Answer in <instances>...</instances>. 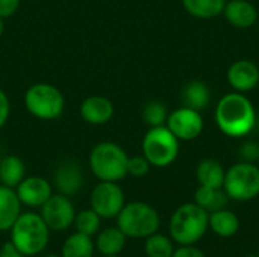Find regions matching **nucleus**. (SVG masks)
Returning <instances> with one entry per match:
<instances>
[{
	"label": "nucleus",
	"mask_w": 259,
	"mask_h": 257,
	"mask_svg": "<svg viewBox=\"0 0 259 257\" xmlns=\"http://www.w3.org/2000/svg\"><path fill=\"white\" fill-rule=\"evenodd\" d=\"M255 108L243 94L232 92L220 98L215 108V121L220 130L232 138L247 135L255 126Z\"/></svg>",
	"instance_id": "1"
},
{
	"label": "nucleus",
	"mask_w": 259,
	"mask_h": 257,
	"mask_svg": "<svg viewBox=\"0 0 259 257\" xmlns=\"http://www.w3.org/2000/svg\"><path fill=\"white\" fill-rule=\"evenodd\" d=\"M49 232L50 229L39 214L24 212L11 227V242L24 257H33L47 248Z\"/></svg>",
	"instance_id": "2"
},
{
	"label": "nucleus",
	"mask_w": 259,
	"mask_h": 257,
	"mask_svg": "<svg viewBox=\"0 0 259 257\" xmlns=\"http://www.w3.org/2000/svg\"><path fill=\"white\" fill-rule=\"evenodd\" d=\"M209 229V214L196 203L179 206L170 218V238L179 245L197 244Z\"/></svg>",
	"instance_id": "3"
},
{
	"label": "nucleus",
	"mask_w": 259,
	"mask_h": 257,
	"mask_svg": "<svg viewBox=\"0 0 259 257\" xmlns=\"http://www.w3.org/2000/svg\"><path fill=\"white\" fill-rule=\"evenodd\" d=\"M127 153L115 142H99L93 147L88 165L100 182H120L127 176Z\"/></svg>",
	"instance_id": "4"
},
{
	"label": "nucleus",
	"mask_w": 259,
	"mask_h": 257,
	"mask_svg": "<svg viewBox=\"0 0 259 257\" xmlns=\"http://www.w3.org/2000/svg\"><path fill=\"white\" fill-rule=\"evenodd\" d=\"M161 226L159 214L155 208L143 201H132L124 204L117 215V227L134 239L149 238L156 233Z\"/></svg>",
	"instance_id": "5"
},
{
	"label": "nucleus",
	"mask_w": 259,
	"mask_h": 257,
	"mask_svg": "<svg viewBox=\"0 0 259 257\" xmlns=\"http://www.w3.org/2000/svg\"><path fill=\"white\" fill-rule=\"evenodd\" d=\"M24 106L27 112L38 120H56L64 112L65 98L55 85L39 82L27 88Z\"/></svg>",
	"instance_id": "6"
},
{
	"label": "nucleus",
	"mask_w": 259,
	"mask_h": 257,
	"mask_svg": "<svg viewBox=\"0 0 259 257\" xmlns=\"http://www.w3.org/2000/svg\"><path fill=\"white\" fill-rule=\"evenodd\" d=\"M179 153V139L167 126L150 127L143 138V156L150 165L164 168L171 165Z\"/></svg>",
	"instance_id": "7"
},
{
	"label": "nucleus",
	"mask_w": 259,
	"mask_h": 257,
	"mask_svg": "<svg viewBox=\"0 0 259 257\" xmlns=\"http://www.w3.org/2000/svg\"><path fill=\"white\" fill-rule=\"evenodd\" d=\"M223 189L231 200L249 201L259 195V168L252 162H240L225 173Z\"/></svg>",
	"instance_id": "8"
},
{
	"label": "nucleus",
	"mask_w": 259,
	"mask_h": 257,
	"mask_svg": "<svg viewBox=\"0 0 259 257\" xmlns=\"http://www.w3.org/2000/svg\"><path fill=\"white\" fill-rule=\"evenodd\" d=\"M90 204L100 218H117L126 204L124 192L117 182H99L91 191Z\"/></svg>",
	"instance_id": "9"
},
{
	"label": "nucleus",
	"mask_w": 259,
	"mask_h": 257,
	"mask_svg": "<svg viewBox=\"0 0 259 257\" xmlns=\"http://www.w3.org/2000/svg\"><path fill=\"white\" fill-rule=\"evenodd\" d=\"M41 218L50 230L64 232L70 229L74 223L76 209L71 200L64 194H56L41 206Z\"/></svg>",
	"instance_id": "10"
},
{
	"label": "nucleus",
	"mask_w": 259,
	"mask_h": 257,
	"mask_svg": "<svg viewBox=\"0 0 259 257\" xmlns=\"http://www.w3.org/2000/svg\"><path fill=\"white\" fill-rule=\"evenodd\" d=\"M167 127L171 133L182 141L196 139L203 130V118L199 111L191 108H181L173 111L167 118Z\"/></svg>",
	"instance_id": "11"
},
{
	"label": "nucleus",
	"mask_w": 259,
	"mask_h": 257,
	"mask_svg": "<svg viewBox=\"0 0 259 257\" xmlns=\"http://www.w3.org/2000/svg\"><path fill=\"white\" fill-rule=\"evenodd\" d=\"M21 204L27 208H41L52 197V185L39 176L24 177L15 188Z\"/></svg>",
	"instance_id": "12"
},
{
	"label": "nucleus",
	"mask_w": 259,
	"mask_h": 257,
	"mask_svg": "<svg viewBox=\"0 0 259 257\" xmlns=\"http://www.w3.org/2000/svg\"><path fill=\"white\" fill-rule=\"evenodd\" d=\"M53 185L59 194L67 197L77 194L83 185V173L80 165L73 159L62 161L53 173Z\"/></svg>",
	"instance_id": "13"
},
{
	"label": "nucleus",
	"mask_w": 259,
	"mask_h": 257,
	"mask_svg": "<svg viewBox=\"0 0 259 257\" xmlns=\"http://www.w3.org/2000/svg\"><path fill=\"white\" fill-rule=\"evenodd\" d=\"M80 118L91 126H103L114 117V105L103 95L87 97L79 108Z\"/></svg>",
	"instance_id": "14"
},
{
	"label": "nucleus",
	"mask_w": 259,
	"mask_h": 257,
	"mask_svg": "<svg viewBox=\"0 0 259 257\" xmlns=\"http://www.w3.org/2000/svg\"><path fill=\"white\" fill-rule=\"evenodd\" d=\"M228 82L238 92L252 91L259 83L258 65L247 59L234 62L228 70Z\"/></svg>",
	"instance_id": "15"
},
{
	"label": "nucleus",
	"mask_w": 259,
	"mask_h": 257,
	"mask_svg": "<svg viewBox=\"0 0 259 257\" xmlns=\"http://www.w3.org/2000/svg\"><path fill=\"white\" fill-rule=\"evenodd\" d=\"M223 12L228 21L238 29H247L258 20V11L249 0H231L225 5Z\"/></svg>",
	"instance_id": "16"
},
{
	"label": "nucleus",
	"mask_w": 259,
	"mask_h": 257,
	"mask_svg": "<svg viewBox=\"0 0 259 257\" xmlns=\"http://www.w3.org/2000/svg\"><path fill=\"white\" fill-rule=\"evenodd\" d=\"M21 214V201L14 188L0 186V232H8Z\"/></svg>",
	"instance_id": "17"
},
{
	"label": "nucleus",
	"mask_w": 259,
	"mask_h": 257,
	"mask_svg": "<svg viewBox=\"0 0 259 257\" xmlns=\"http://www.w3.org/2000/svg\"><path fill=\"white\" fill-rule=\"evenodd\" d=\"M127 236L118 227H108L97 235L96 248L102 256H118L126 247Z\"/></svg>",
	"instance_id": "18"
},
{
	"label": "nucleus",
	"mask_w": 259,
	"mask_h": 257,
	"mask_svg": "<svg viewBox=\"0 0 259 257\" xmlns=\"http://www.w3.org/2000/svg\"><path fill=\"white\" fill-rule=\"evenodd\" d=\"M26 177V165L17 155H6L0 159V182L5 186L17 188Z\"/></svg>",
	"instance_id": "19"
},
{
	"label": "nucleus",
	"mask_w": 259,
	"mask_h": 257,
	"mask_svg": "<svg viewBox=\"0 0 259 257\" xmlns=\"http://www.w3.org/2000/svg\"><path fill=\"white\" fill-rule=\"evenodd\" d=\"M209 229L220 238H232L240 229V220L232 211L225 208L209 214Z\"/></svg>",
	"instance_id": "20"
},
{
	"label": "nucleus",
	"mask_w": 259,
	"mask_h": 257,
	"mask_svg": "<svg viewBox=\"0 0 259 257\" xmlns=\"http://www.w3.org/2000/svg\"><path fill=\"white\" fill-rule=\"evenodd\" d=\"M229 201L228 194L223 188H209V186H200L194 192V203L199 204L202 209H205L208 214L225 209Z\"/></svg>",
	"instance_id": "21"
},
{
	"label": "nucleus",
	"mask_w": 259,
	"mask_h": 257,
	"mask_svg": "<svg viewBox=\"0 0 259 257\" xmlns=\"http://www.w3.org/2000/svg\"><path fill=\"white\" fill-rule=\"evenodd\" d=\"M94 251L96 244L91 236L76 232L64 241L61 257H94Z\"/></svg>",
	"instance_id": "22"
},
{
	"label": "nucleus",
	"mask_w": 259,
	"mask_h": 257,
	"mask_svg": "<svg viewBox=\"0 0 259 257\" xmlns=\"http://www.w3.org/2000/svg\"><path fill=\"white\" fill-rule=\"evenodd\" d=\"M196 177L200 186L223 188L225 170L215 159H203L196 170Z\"/></svg>",
	"instance_id": "23"
},
{
	"label": "nucleus",
	"mask_w": 259,
	"mask_h": 257,
	"mask_svg": "<svg viewBox=\"0 0 259 257\" xmlns=\"http://www.w3.org/2000/svg\"><path fill=\"white\" fill-rule=\"evenodd\" d=\"M182 98L187 108H191L194 111H200L208 106L211 100V92L209 88L200 82V80H193L188 85H185L182 91Z\"/></svg>",
	"instance_id": "24"
},
{
	"label": "nucleus",
	"mask_w": 259,
	"mask_h": 257,
	"mask_svg": "<svg viewBox=\"0 0 259 257\" xmlns=\"http://www.w3.org/2000/svg\"><path fill=\"white\" fill-rule=\"evenodd\" d=\"M226 0H182L188 14L197 18H214L225 9Z\"/></svg>",
	"instance_id": "25"
},
{
	"label": "nucleus",
	"mask_w": 259,
	"mask_h": 257,
	"mask_svg": "<svg viewBox=\"0 0 259 257\" xmlns=\"http://www.w3.org/2000/svg\"><path fill=\"white\" fill-rule=\"evenodd\" d=\"M173 251H175L173 239H170L168 236L156 232L149 238H146L144 253L147 257H171Z\"/></svg>",
	"instance_id": "26"
},
{
	"label": "nucleus",
	"mask_w": 259,
	"mask_h": 257,
	"mask_svg": "<svg viewBox=\"0 0 259 257\" xmlns=\"http://www.w3.org/2000/svg\"><path fill=\"white\" fill-rule=\"evenodd\" d=\"M100 220L102 218L90 208V209H83L79 214H76L73 224L76 227V232L93 238L94 235H97V232L100 229Z\"/></svg>",
	"instance_id": "27"
},
{
	"label": "nucleus",
	"mask_w": 259,
	"mask_h": 257,
	"mask_svg": "<svg viewBox=\"0 0 259 257\" xmlns=\"http://www.w3.org/2000/svg\"><path fill=\"white\" fill-rule=\"evenodd\" d=\"M167 118H168L167 108L161 101H156V100L149 101L143 109V120L150 127L164 126L167 123Z\"/></svg>",
	"instance_id": "28"
},
{
	"label": "nucleus",
	"mask_w": 259,
	"mask_h": 257,
	"mask_svg": "<svg viewBox=\"0 0 259 257\" xmlns=\"http://www.w3.org/2000/svg\"><path fill=\"white\" fill-rule=\"evenodd\" d=\"M150 170V162L141 155V156H129L127 161V174L134 177H143L149 173Z\"/></svg>",
	"instance_id": "29"
},
{
	"label": "nucleus",
	"mask_w": 259,
	"mask_h": 257,
	"mask_svg": "<svg viewBox=\"0 0 259 257\" xmlns=\"http://www.w3.org/2000/svg\"><path fill=\"white\" fill-rule=\"evenodd\" d=\"M20 6V0H0V18H9L12 17Z\"/></svg>",
	"instance_id": "30"
},
{
	"label": "nucleus",
	"mask_w": 259,
	"mask_h": 257,
	"mask_svg": "<svg viewBox=\"0 0 259 257\" xmlns=\"http://www.w3.org/2000/svg\"><path fill=\"white\" fill-rule=\"evenodd\" d=\"M171 257H206L202 250L194 245H181L178 250L173 251Z\"/></svg>",
	"instance_id": "31"
},
{
	"label": "nucleus",
	"mask_w": 259,
	"mask_h": 257,
	"mask_svg": "<svg viewBox=\"0 0 259 257\" xmlns=\"http://www.w3.org/2000/svg\"><path fill=\"white\" fill-rule=\"evenodd\" d=\"M11 114V103L8 95L5 94V91L0 89V129L6 124L8 118Z\"/></svg>",
	"instance_id": "32"
},
{
	"label": "nucleus",
	"mask_w": 259,
	"mask_h": 257,
	"mask_svg": "<svg viewBox=\"0 0 259 257\" xmlns=\"http://www.w3.org/2000/svg\"><path fill=\"white\" fill-rule=\"evenodd\" d=\"M258 153H259V144H255V142H247L243 145L241 148V156L246 162H253L258 159Z\"/></svg>",
	"instance_id": "33"
},
{
	"label": "nucleus",
	"mask_w": 259,
	"mask_h": 257,
	"mask_svg": "<svg viewBox=\"0 0 259 257\" xmlns=\"http://www.w3.org/2000/svg\"><path fill=\"white\" fill-rule=\"evenodd\" d=\"M0 257H24L15 247H14V244L9 241V242H6L3 247H2V250H0Z\"/></svg>",
	"instance_id": "34"
},
{
	"label": "nucleus",
	"mask_w": 259,
	"mask_h": 257,
	"mask_svg": "<svg viewBox=\"0 0 259 257\" xmlns=\"http://www.w3.org/2000/svg\"><path fill=\"white\" fill-rule=\"evenodd\" d=\"M3 29H5V24H3V20L0 18V36H2V33H3Z\"/></svg>",
	"instance_id": "35"
},
{
	"label": "nucleus",
	"mask_w": 259,
	"mask_h": 257,
	"mask_svg": "<svg viewBox=\"0 0 259 257\" xmlns=\"http://www.w3.org/2000/svg\"><path fill=\"white\" fill-rule=\"evenodd\" d=\"M246 257H259L258 254H249V256H246Z\"/></svg>",
	"instance_id": "36"
},
{
	"label": "nucleus",
	"mask_w": 259,
	"mask_h": 257,
	"mask_svg": "<svg viewBox=\"0 0 259 257\" xmlns=\"http://www.w3.org/2000/svg\"><path fill=\"white\" fill-rule=\"evenodd\" d=\"M46 257H61V256H56V254H49V256Z\"/></svg>",
	"instance_id": "37"
},
{
	"label": "nucleus",
	"mask_w": 259,
	"mask_h": 257,
	"mask_svg": "<svg viewBox=\"0 0 259 257\" xmlns=\"http://www.w3.org/2000/svg\"><path fill=\"white\" fill-rule=\"evenodd\" d=\"M103 257H120V256H103Z\"/></svg>",
	"instance_id": "38"
},
{
	"label": "nucleus",
	"mask_w": 259,
	"mask_h": 257,
	"mask_svg": "<svg viewBox=\"0 0 259 257\" xmlns=\"http://www.w3.org/2000/svg\"><path fill=\"white\" fill-rule=\"evenodd\" d=\"M256 254H258V256H259V247H258V253H256Z\"/></svg>",
	"instance_id": "39"
},
{
	"label": "nucleus",
	"mask_w": 259,
	"mask_h": 257,
	"mask_svg": "<svg viewBox=\"0 0 259 257\" xmlns=\"http://www.w3.org/2000/svg\"><path fill=\"white\" fill-rule=\"evenodd\" d=\"M258 161H259V153H258Z\"/></svg>",
	"instance_id": "40"
}]
</instances>
